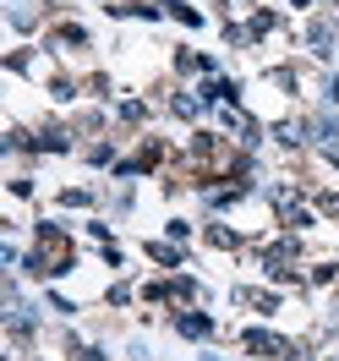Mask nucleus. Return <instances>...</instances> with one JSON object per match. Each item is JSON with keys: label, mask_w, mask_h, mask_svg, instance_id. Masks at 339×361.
Returning a JSON list of instances; mask_svg holds the SVG:
<instances>
[{"label": "nucleus", "mask_w": 339, "mask_h": 361, "mask_svg": "<svg viewBox=\"0 0 339 361\" xmlns=\"http://www.w3.org/2000/svg\"><path fill=\"white\" fill-rule=\"evenodd\" d=\"M246 345H252V351H284V345H279V340H269V334H246Z\"/></svg>", "instance_id": "3"}, {"label": "nucleus", "mask_w": 339, "mask_h": 361, "mask_svg": "<svg viewBox=\"0 0 339 361\" xmlns=\"http://www.w3.org/2000/svg\"><path fill=\"white\" fill-rule=\"evenodd\" d=\"M44 246H50V274H61V263H66V241L50 230V235H44ZM39 274H44V252H39Z\"/></svg>", "instance_id": "1"}, {"label": "nucleus", "mask_w": 339, "mask_h": 361, "mask_svg": "<svg viewBox=\"0 0 339 361\" xmlns=\"http://www.w3.org/2000/svg\"><path fill=\"white\" fill-rule=\"evenodd\" d=\"M181 334H208V318H197V312H186V318H181Z\"/></svg>", "instance_id": "2"}]
</instances>
